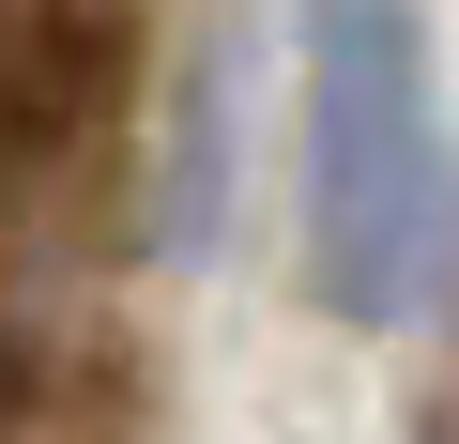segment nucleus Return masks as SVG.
<instances>
[{"mask_svg":"<svg viewBox=\"0 0 459 444\" xmlns=\"http://www.w3.org/2000/svg\"><path fill=\"white\" fill-rule=\"evenodd\" d=\"M307 276L337 322L444 292V108L413 0H307Z\"/></svg>","mask_w":459,"mask_h":444,"instance_id":"f257e3e1","label":"nucleus"}]
</instances>
